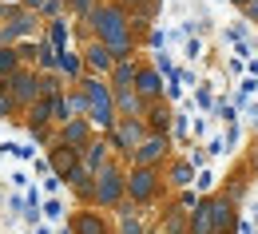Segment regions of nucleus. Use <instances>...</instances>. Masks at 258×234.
Returning <instances> with one entry per match:
<instances>
[{
    "label": "nucleus",
    "mask_w": 258,
    "mask_h": 234,
    "mask_svg": "<svg viewBox=\"0 0 258 234\" xmlns=\"http://www.w3.org/2000/svg\"><path fill=\"white\" fill-rule=\"evenodd\" d=\"M84 24L92 28V40H99L115 60H131V56L139 52V44H135V36H131V16L115 0H99Z\"/></svg>",
    "instance_id": "obj_1"
},
{
    "label": "nucleus",
    "mask_w": 258,
    "mask_h": 234,
    "mask_svg": "<svg viewBox=\"0 0 258 234\" xmlns=\"http://www.w3.org/2000/svg\"><path fill=\"white\" fill-rule=\"evenodd\" d=\"M80 92H84V100H88V123L96 127V135H107L115 123H119L111 84L99 80V75H84V80H80Z\"/></svg>",
    "instance_id": "obj_2"
},
{
    "label": "nucleus",
    "mask_w": 258,
    "mask_h": 234,
    "mask_svg": "<svg viewBox=\"0 0 258 234\" xmlns=\"http://www.w3.org/2000/svg\"><path fill=\"white\" fill-rule=\"evenodd\" d=\"M119 202H127V167L119 159H111L92 179V206L96 210H115Z\"/></svg>",
    "instance_id": "obj_3"
},
{
    "label": "nucleus",
    "mask_w": 258,
    "mask_h": 234,
    "mask_svg": "<svg viewBox=\"0 0 258 234\" xmlns=\"http://www.w3.org/2000/svg\"><path fill=\"white\" fill-rule=\"evenodd\" d=\"M163 191H167L163 171H155V167H127V202H135L139 210L155 206V202L163 199Z\"/></svg>",
    "instance_id": "obj_4"
},
{
    "label": "nucleus",
    "mask_w": 258,
    "mask_h": 234,
    "mask_svg": "<svg viewBox=\"0 0 258 234\" xmlns=\"http://www.w3.org/2000/svg\"><path fill=\"white\" fill-rule=\"evenodd\" d=\"M127 163H131V167H155V171H163L167 163H171V135H147V139L131 151Z\"/></svg>",
    "instance_id": "obj_5"
},
{
    "label": "nucleus",
    "mask_w": 258,
    "mask_h": 234,
    "mask_svg": "<svg viewBox=\"0 0 258 234\" xmlns=\"http://www.w3.org/2000/svg\"><path fill=\"white\" fill-rule=\"evenodd\" d=\"M147 139V123L143 119H119L111 131H107V143L115 151V159H131V151Z\"/></svg>",
    "instance_id": "obj_6"
},
{
    "label": "nucleus",
    "mask_w": 258,
    "mask_h": 234,
    "mask_svg": "<svg viewBox=\"0 0 258 234\" xmlns=\"http://www.w3.org/2000/svg\"><path fill=\"white\" fill-rule=\"evenodd\" d=\"M207 218H211V234H234V222H238V202L230 199L226 191L207 195Z\"/></svg>",
    "instance_id": "obj_7"
},
{
    "label": "nucleus",
    "mask_w": 258,
    "mask_h": 234,
    "mask_svg": "<svg viewBox=\"0 0 258 234\" xmlns=\"http://www.w3.org/2000/svg\"><path fill=\"white\" fill-rule=\"evenodd\" d=\"M8 96L16 100L20 115H24V111H28V107L40 100V71H36V67H20V71L8 80Z\"/></svg>",
    "instance_id": "obj_8"
},
{
    "label": "nucleus",
    "mask_w": 258,
    "mask_h": 234,
    "mask_svg": "<svg viewBox=\"0 0 258 234\" xmlns=\"http://www.w3.org/2000/svg\"><path fill=\"white\" fill-rule=\"evenodd\" d=\"M80 56H84V75H99V80H107L111 67H115V56H111L99 40H88V44L80 48Z\"/></svg>",
    "instance_id": "obj_9"
},
{
    "label": "nucleus",
    "mask_w": 258,
    "mask_h": 234,
    "mask_svg": "<svg viewBox=\"0 0 258 234\" xmlns=\"http://www.w3.org/2000/svg\"><path fill=\"white\" fill-rule=\"evenodd\" d=\"M135 92H139V100L143 103H155V100H167L163 92V75L155 71V64H147V60H139V71H135Z\"/></svg>",
    "instance_id": "obj_10"
},
{
    "label": "nucleus",
    "mask_w": 258,
    "mask_h": 234,
    "mask_svg": "<svg viewBox=\"0 0 258 234\" xmlns=\"http://www.w3.org/2000/svg\"><path fill=\"white\" fill-rule=\"evenodd\" d=\"M96 139V127L88 123V119H68L64 127H56V143H64V147H72V151H80L84 155V147Z\"/></svg>",
    "instance_id": "obj_11"
},
{
    "label": "nucleus",
    "mask_w": 258,
    "mask_h": 234,
    "mask_svg": "<svg viewBox=\"0 0 258 234\" xmlns=\"http://www.w3.org/2000/svg\"><path fill=\"white\" fill-rule=\"evenodd\" d=\"M68 234H111V222L103 218V210L96 206H80L68 222Z\"/></svg>",
    "instance_id": "obj_12"
},
{
    "label": "nucleus",
    "mask_w": 258,
    "mask_h": 234,
    "mask_svg": "<svg viewBox=\"0 0 258 234\" xmlns=\"http://www.w3.org/2000/svg\"><path fill=\"white\" fill-rule=\"evenodd\" d=\"M143 123H147V135H171V123H175V111H171V103H167V100L147 103V111H143Z\"/></svg>",
    "instance_id": "obj_13"
},
{
    "label": "nucleus",
    "mask_w": 258,
    "mask_h": 234,
    "mask_svg": "<svg viewBox=\"0 0 258 234\" xmlns=\"http://www.w3.org/2000/svg\"><path fill=\"white\" fill-rule=\"evenodd\" d=\"M111 159H115V151H111L107 135H96V139H92V143L84 147V155H80V163L92 171V175H96V171H103L107 163H111Z\"/></svg>",
    "instance_id": "obj_14"
},
{
    "label": "nucleus",
    "mask_w": 258,
    "mask_h": 234,
    "mask_svg": "<svg viewBox=\"0 0 258 234\" xmlns=\"http://www.w3.org/2000/svg\"><path fill=\"white\" fill-rule=\"evenodd\" d=\"M48 167H52V175L68 179L72 171L80 167V151H72V147H64V143H52V147H48Z\"/></svg>",
    "instance_id": "obj_15"
},
{
    "label": "nucleus",
    "mask_w": 258,
    "mask_h": 234,
    "mask_svg": "<svg viewBox=\"0 0 258 234\" xmlns=\"http://www.w3.org/2000/svg\"><path fill=\"white\" fill-rule=\"evenodd\" d=\"M111 96H115V115H119V119H143L147 103L139 100V92H135V88H123V92H111Z\"/></svg>",
    "instance_id": "obj_16"
},
{
    "label": "nucleus",
    "mask_w": 258,
    "mask_h": 234,
    "mask_svg": "<svg viewBox=\"0 0 258 234\" xmlns=\"http://www.w3.org/2000/svg\"><path fill=\"white\" fill-rule=\"evenodd\" d=\"M115 218H119V234H147V218H143V210L135 202H119Z\"/></svg>",
    "instance_id": "obj_17"
},
{
    "label": "nucleus",
    "mask_w": 258,
    "mask_h": 234,
    "mask_svg": "<svg viewBox=\"0 0 258 234\" xmlns=\"http://www.w3.org/2000/svg\"><path fill=\"white\" fill-rule=\"evenodd\" d=\"M56 71H60V80H64L68 88H72V84H80V80H84V56H80V48H64Z\"/></svg>",
    "instance_id": "obj_18"
},
{
    "label": "nucleus",
    "mask_w": 258,
    "mask_h": 234,
    "mask_svg": "<svg viewBox=\"0 0 258 234\" xmlns=\"http://www.w3.org/2000/svg\"><path fill=\"white\" fill-rule=\"evenodd\" d=\"M163 183H167V187H175V191H187V187L195 183V167L187 163V159H171L167 171H163Z\"/></svg>",
    "instance_id": "obj_19"
},
{
    "label": "nucleus",
    "mask_w": 258,
    "mask_h": 234,
    "mask_svg": "<svg viewBox=\"0 0 258 234\" xmlns=\"http://www.w3.org/2000/svg\"><path fill=\"white\" fill-rule=\"evenodd\" d=\"M135 71H139V56H131V60H115L111 75H107L111 92H123V88H135Z\"/></svg>",
    "instance_id": "obj_20"
},
{
    "label": "nucleus",
    "mask_w": 258,
    "mask_h": 234,
    "mask_svg": "<svg viewBox=\"0 0 258 234\" xmlns=\"http://www.w3.org/2000/svg\"><path fill=\"white\" fill-rule=\"evenodd\" d=\"M159 230L163 234H191V214H187L179 202H171L167 214H163V222H159Z\"/></svg>",
    "instance_id": "obj_21"
},
{
    "label": "nucleus",
    "mask_w": 258,
    "mask_h": 234,
    "mask_svg": "<svg viewBox=\"0 0 258 234\" xmlns=\"http://www.w3.org/2000/svg\"><path fill=\"white\" fill-rule=\"evenodd\" d=\"M56 64H60V52H56V48L44 40V32H40L36 36V71H40V75H52Z\"/></svg>",
    "instance_id": "obj_22"
},
{
    "label": "nucleus",
    "mask_w": 258,
    "mask_h": 234,
    "mask_svg": "<svg viewBox=\"0 0 258 234\" xmlns=\"http://www.w3.org/2000/svg\"><path fill=\"white\" fill-rule=\"evenodd\" d=\"M44 40H48L56 52H64V48H68V16H60V20H48V24H44Z\"/></svg>",
    "instance_id": "obj_23"
},
{
    "label": "nucleus",
    "mask_w": 258,
    "mask_h": 234,
    "mask_svg": "<svg viewBox=\"0 0 258 234\" xmlns=\"http://www.w3.org/2000/svg\"><path fill=\"white\" fill-rule=\"evenodd\" d=\"M20 52L12 48V44H0V80H12L16 71H20Z\"/></svg>",
    "instance_id": "obj_24"
},
{
    "label": "nucleus",
    "mask_w": 258,
    "mask_h": 234,
    "mask_svg": "<svg viewBox=\"0 0 258 234\" xmlns=\"http://www.w3.org/2000/svg\"><path fill=\"white\" fill-rule=\"evenodd\" d=\"M64 100H68V115H72V119H88V100H84L80 84H72V88H68Z\"/></svg>",
    "instance_id": "obj_25"
},
{
    "label": "nucleus",
    "mask_w": 258,
    "mask_h": 234,
    "mask_svg": "<svg viewBox=\"0 0 258 234\" xmlns=\"http://www.w3.org/2000/svg\"><path fill=\"white\" fill-rule=\"evenodd\" d=\"M195 103H199V111H219V100H215V88L211 84H203V88H195Z\"/></svg>",
    "instance_id": "obj_26"
},
{
    "label": "nucleus",
    "mask_w": 258,
    "mask_h": 234,
    "mask_svg": "<svg viewBox=\"0 0 258 234\" xmlns=\"http://www.w3.org/2000/svg\"><path fill=\"white\" fill-rule=\"evenodd\" d=\"M96 4H99V0H64V8H68V16H72V20H88Z\"/></svg>",
    "instance_id": "obj_27"
},
{
    "label": "nucleus",
    "mask_w": 258,
    "mask_h": 234,
    "mask_svg": "<svg viewBox=\"0 0 258 234\" xmlns=\"http://www.w3.org/2000/svg\"><path fill=\"white\" fill-rule=\"evenodd\" d=\"M60 16H68L64 0H44V8H40V20L48 24V20H60Z\"/></svg>",
    "instance_id": "obj_28"
},
{
    "label": "nucleus",
    "mask_w": 258,
    "mask_h": 234,
    "mask_svg": "<svg viewBox=\"0 0 258 234\" xmlns=\"http://www.w3.org/2000/svg\"><path fill=\"white\" fill-rule=\"evenodd\" d=\"M151 64H155V71H159L163 80H167V75H175V71H179V67L171 64V52H167V48H163V52H155V60H151Z\"/></svg>",
    "instance_id": "obj_29"
},
{
    "label": "nucleus",
    "mask_w": 258,
    "mask_h": 234,
    "mask_svg": "<svg viewBox=\"0 0 258 234\" xmlns=\"http://www.w3.org/2000/svg\"><path fill=\"white\" fill-rule=\"evenodd\" d=\"M0 119H20V107L12 96H0Z\"/></svg>",
    "instance_id": "obj_30"
},
{
    "label": "nucleus",
    "mask_w": 258,
    "mask_h": 234,
    "mask_svg": "<svg viewBox=\"0 0 258 234\" xmlns=\"http://www.w3.org/2000/svg\"><path fill=\"white\" fill-rule=\"evenodd\" d=\"M175 202H179V206H183V210H187V214H191L195 206H199V195H195L191 187H187V191H179V195H175Z\"/></svg>",
    "instance_id": "obj_31"
},
{
    "label": "nucleus",
    "mask_w": 258,
    "mask_h": 234,
    "mask_svg": "<svg viewBox=\"0 0 258 234\" xmlns=\"http://www.w3.org/2000/svg\"><path fill=\"white\" fill-rule=\"evenodd\" d=\"M60 214H64L60 199H48V202H40V218H60Z\"/></svg>",
    "instance_id": "obj_32"
},
{
    "label": "nucleus",
    "mask_w": 258,
    "mask_h": 234,
    "mask_svg": "<svg viewBox=\"0 0 258 234\" xmlns=\"http://www.w3.org/2000/svg\"><path fill=\"white\" fill-rule=\"evenodd\" d=\"M226 36H230V44H234V48H246V36H250V28H246V24H234Z\"/></svg>",
    "instance_id": "obj_33"
},
{
    "label": "nucleus",
    "mask_w": 258,
    "mask_h": 234,
    "mask_svg": "<svg viewBox=\"0 0 258 234\" xmlns=\"http://www.w3.org/2000/svg\"><path fill=\"white\" fill-rule=\"evenodd\" d=\"M0 151H4V155H12V159H32V147H20V143H4Z\"/></svg>",
    "instance_id": "obj_34"
},
{
    "label": "nucleus",
    "mask_w": 258,
    "mask_h": 234,
    "mask_svg": "<svg viewBox=\"0 0 258 234\" xmlns=\"http://www.w3.org/2000/svg\"><path fill=\"white\" fill-rule=\"evenodd\" d=\"M187 131H191V119L175 111V123H171V135H179V139H183V135H187Z\"/></svg>",
    "instance_id": "obj_35"
},
{
    "label": "nucleus",
    "mask_w": 258,
    "mask_h": 234,
    "mask_svg": "<svg viewBox=\"0 0 258 234\" xmlns=\"http://www.w3.org/2000/svg\"><path fill=\"white\" fill-rule=\"evenodd\" d=\"M147 44H151L155 52H163V44H167V32H163V28H151V32H147Z\"/></svg>",
    "instance_id": "obj_36"
},
{
    "label": "nucleus",
    "mask_w": 258,
    "mask_h": 234,
    "mask_svg": "<svg viewBox=\"0 0 258 234\" xmlns=\"http://www.w3.org/2000/svg\"><path fill=\"white\" fill-rule=\"evenodd\" d=\"M60 187H64V179H60V175H44V191H48L52 199H56V191H60Z\"/></svg>",
    "instance_id": "obj_37"
},
{
    "label": "nucleus",
    "mask_w": 258,
    "mask_h": 234,
    "mask_svg": "<svg viewBox=\"0 0 258 234\" xmlns=\"http://www.w3.org/2000/svg\"><path fill=\"white\" fill-rule=\"evenodd\" d=\"M223 147H230V151L238 147V123H230V127H226V135H223Z\"/></svg>",
    "instance_id": "obj_38"
},
{
    "label": "nucleus",
    "mask_w": 258,
    "mask_h": 234,
    "mask_svg": "<svg viewBox=\"0 0 258 234\" xmlns=\"http://www.w3.org/2000/svg\"><path fill=\"white\" fill-rule=\"evenodd\" d=\"M211 183H215L211 171H199V175H195V187H199V191H211Z\"/></svg>",
    "instance_id": "obj_39"
},
{
    "label": "nucleus",
    "mask_w": 258,
    "mask_h": 234,
    "mask_svg": "<svg viewBox=\"0 0 258 234\" xmlns=\"http://www.w3.org/2000/svg\"><path fill=\"white\" fill-rule=\"evenodd\" d=\"M187 56H191V60H199V56H203V40H199V36H191V40H187Z\"/></svg>",
    "instance_id": "obj_40"
},
{
    "label": "nucleus",
    "mask_w": 258,
    "mask_h": 234,
    "mask_svg": "<svg viewBox=\"0 0 258 234\" xmlns=\"http://www.w3.org/2000/svg\"><path fill=\"white\" fill-rule=\"evenodd\" d=\"M234 234H258V230H254V222H250V218H242V214H238V222H234Z\"/></svg>",
    "instance_id": "obj_41"
},
{
    "label": "nucleus",
    "mask_w": 258,
    "mask_h": 234,
    "mask_svg": "<svg viewBox=\"0 0 258 234\" xmlns=\"http://www.w3.org/2000/svg\"><path fill=\"white\" fill-rule=\"evenodd\" d=\"M238 92H242V96H246V100H250V96H254V92H258V80H254V75H246V80H242V88H238Z\"/></svg>",
    "instance_id": "obj_42"
},
{
    "label": "nucleus",
    "mask_w": 258,
    "mask_h": 234,
    "mask_svg": "<svg viewBox=\"0 0 258 234\" xmlns=\"http://www.w3.org/2000/svg\"><path fill=\"white\" fill-rule=\"evenodd\" d=\"M242 16H246L250 24H258V0H250V4H246V12H242Z\"/></svg>",
    "instance_id": "obj_43"
},
{
    "label": "nucleus",
    "mask_w": 258,
    "mask_h": 234,
    "mask_svg": "<svg viewBox=\"0 0 258 234\" xmlns=\"http://www.w3.org/2000/svg\"><path fill=\"white\" fill-rule=\"evenodd\" d=\"M20 8H28V12H36V16H40V8H44V0H20Z\"/></svg>",
    "instance_id": "obj_44"
},
{
    "label": "nucleus",
    "mask_w": 258,
    "mask_h": 234,
    "mask_svg": "<svg viewBox=\"0 0 258 234\" xmlns=\"http://www.w3.org/2000/svg\"><path fill=\"white\" fill-rule=\"evenodd\" d=\"M115 4H119L123 12H135V8H139V4H147V0H115Z\"/></svg>",
    "instance_id": "obj_45"
},
{
    "label": "nucleus",
    "mask_w": 258,
    "mask_h": 234,
    "mask_svg": "<svg viewBox=\"0 0 258 234\" xmlns=\"http://www.w3.org/2000/svg\"><path fill=\"white\" fill-rule=\"evenodd\" d=\"M187 163H191V167H203V163H207V151H191V159H187Z\"/></svg>",
    "instance_id": "obj_46"
},
{
    "label": "nucleus",
    "mask_w": 258,
    "mask_h": 234,
    "mask_svg": "<svg viewBox=\"0 0 258 234\" xmlns=\"http://www.w3.org/2000/svg\"><path fill=\"white\" fill-rule=\"evenodd\" d=\"M230 4H234L238 12H246V4H250V0H230Z\"/></svg>",
    "instance_id": "obj_47"
},
{
    "label": "nucleus",
    "mask_w": 258,
    "mask_h": 234,
    "mask_svg": "<svg viewBox=\"0 0 258 234\" xmlns=\"http://www.w3.org/2000/svg\"><path fill=\"white\" fill-rule=\"evenodd\" d=\"M0 8H20V0H0Z\"/></svg>",
    "instance_id": "obj_48"
},
{
    "label": "nucleus",
    "mask_w": 258,
    "mask_h": 234,
    "mask_svg": "<svg viewBox=\"0 0 258 234\" xmlns=\"http://www.w3.org/2000/svg\"><path fill=\"white\" fill-rule=\"evenodd\" d=\"M0 96H8V80H0Z\"/></svg>",
    "instance_id": "obj_49"
},
{
    "label": "nucleus",
    "mask_w": 258,
    "mask_h": 234,
    "mask_svg": "<svg viewBox=\"0 0 258 234\" xmlns=\"http://www.w3.org/2000/svg\"><path fill=\"white\" fill-rule=\"evenodd\" d=\"M36 234H52V230H48V226H44V222H40V226H36Z\"/></svg>",
    "instance_id": "obj_50"
},
{
    "label": "nucleus",
    "mask_w": 258,
    "mask_h": 234,
    "mask_svg": "<svg viewBox=\"0 0 258 234\" xmlns=\"http://www.w3.org/2000/svg\"><path fill=\"white\" fill-rule=\"evenodd\" d=\"M254 226H258V206H254Z\"/></svg>",
    "instance_id": "obj_51"
},
{
    "label": "nucleus",
    "mask_w": 258,
    "mask_h": 234,
    "mask_svg": "<svg viewBox=\"0 0 258 234\" xmlns=\"http://www.w3.org/2000/svg\"><path fill=\"white\" fill-rule=\"evenodd\" d=\"M0 20H4V8H0Z\"/></svg>",
    "instance_id": "obj_52"
},
{
    "label": "nucleus",
    "mask_w": 258,
    "mask_h": 234,
    "mask_svg": "<svg viewBox=\"0 0 258 234\" xmlns=\"http://www.w3.org/2000/svg\"><path fill=\"white\" fill-rule=\"evenodd\" d=\"M254 127H258V115H254Z\"/></svg>",
    "instance_id": "obj_53"
}]
</instances>
